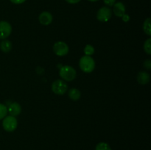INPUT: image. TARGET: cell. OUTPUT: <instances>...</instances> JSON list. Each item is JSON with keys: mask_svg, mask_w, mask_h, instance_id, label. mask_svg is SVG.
<instances>
[{"mask_svg": "<svg viewBox=\"0 0 151 150\" xmlns=\"http://www.w3.org/2000/svg\"><path fill=\"white\" fill-rule=\"evenodd\" d=\"M60 76L65 81L71 82L76 78L77 71L73 67L70 66H62L59 71Z\"/></svg>", "mask_w": 151, "mask_h": 150, "instance_id": "7a4b0ae2", "label": "cell"}, {"mask_svg": "<svg viewBox=\"0 0 151 150\" xmlns=\"http://www.w3.org/2000/svg\"><path fill=\"white\" fill-rule=\"evenodd\" d=\"M53 51L57 56L63 57L69 53V46L63 41H58L53 46Z\"/></svg>", "mask_w": 151, "mask_h": 150, "instance_id": "5b68a950", "label": "cell"}, {"mask_svg": "<svg viewBox=\"0 0 151 150\" xmlns=\"http://www.w3.org/2000/svg\"><path fill=\"white\" fill-rule=\"evenodd\" d=\"M7 112L10 113L12 116H17L22 113V107L20 104L17 102H13L9 104V107H7Z\"/></svg>", "mask_w": 151, "mask_h": 150, "instance_id": "9c48e42d", "label": "cell"}, {"mask_svg": "<svg viewBox=\"0 0 151 150\" xmlns=\"http://www.w3.org/2000/svg\"><path fill=\"white\" fill-rule=\"evenodd\" d=\"M95 150H111L110 146L106 142H100L97 144Z\"/></svg>", "mask_w": 151, "mask_h": 150, "instance_id": "9a60e30c", "label": "cell"}, {"mask_svg": "<svg viewBox=\"0 0 151 150\" xmlns=\"http://www.w3.org/2000/svg\"><path fill=\"white\" fill-rule=\"evenodd\" d=\"M144 50L147 54H151V38L146 40L144 44Z\"/></svg>", "mask_w": 151, "mask_h": 150, "instance_id": "ac0fdd59", "label": "cell"}, {"mask_svg": "<svg viewBox=\"0 0 151 150\" xmlns=\"http://www.w3.org/2000/svg\"><path fill=\"white\" fill-rule=\"evenodd\" d=\"M68 90V85L61 79L55 80L52 84V91L57 95H63Z\"/></svg>", "mask_w": 151, "mask_h": 150, "instance_id": "277c9868", "label": "cell"}, {"mask_svg": "<svg viewBox=\"0 0 151 150\" xmlns=\"http://www.w3.org/2000/svg\"><path fill=\"white\" fill-rule=\"evenodd\" d=\"M103 2L109 7H112L116 3V0H103Z\"/></svg>", "mask_w": 151, "mask_h": 150, "instance_id": "d6986e66", "label": "cell"}, {"mask_svg": "<svg viewBox=\"0 0 151 150\" xmlns=\"http://www.w3.org/2000/svg\"><path fill=\"white\" fill-rule=\"evenodd\" d=\"M68 95H69V97L70 98V99L73 100V101H78L81 98V93L78 89L73 88L69 90V93H68Z\"/></svg>", "mask_w": 151, "mask_h": 150, "instance_id": "4fadbf2b", "label": "cell"}, {"mask_svg": "<svg viewBox=\"0 0 151 150\" xmlns=\"http://www.w3.org/2000/svg\"><path fill=\"white\" fill-rule=\"evenodd\" d=\"M122 20H123L125 22H128V21L130 20L129 16H128V15H127V14H124L123 16L122 17Z\"/></svg>", "mask_w": 151, "mask_h": 150, "instance_id": "7402d4cb", "label": "cell"}, {"mask_svg": "<svg viewBox=\"0 0 151 150\" xmlns=\"http://www.w3.org/2000/svg\"><path fill=\"white\" fill-rule=\"evenodd\" d=\"M18 121L16 117L12 116H5L3 119L2 126L7 132H13L17 128Z\"/></svg>", "mask_w": 151, "mask_h": 150, "instance_id": "3957f363", "label": "cell"}, {"mask_svg": "<svg viewBox=\"0 0 151 150\" xmlns=\"http://www.w3.org/2000/svg\"><path fill=\"white\" fill-rule=\"evenodd\" d=\"M112 16V10L109 7H102L97 11V19L101 22H107Z\"/></svg>", "mask_w": 151, "mask_h": 150, "instance_id": "8992f818", "label": "cell"}, {"mask_svg": "<svg viewBox=\"0 0 151 150\" xmlns=\"http://www.w3.org/2000/svg\"><path fill=\"white\" fill-rule=\"evenodd\" d=\"M10 1H11L12 3H13V4H22V3L24 2L26 0H10Z\"/></svg>", "mask_w": 151, "mask_h": 150, "instance_id": "44dd1931", "label": "cell"}, {"mask_svg": "<svg viewBox=\"0 0 151 150\" xmlns=\"http://www.w3.org/2000/svg\"><path fill=\"white\" fill-rule=\"evenodd\" d=\"M84 54L86 56H91L94 54V48L90 44H87L84 48Z\"/></svg>", "mask_w": 151, "mask_h": 150, "instance_id": "2e32d148", "label": "cell"}, {"mask_svg": "<svg viewBox=\"0 0 151 150\" xmlns=\"http://www.w3.org/2000/svg\"><path fill=\"white\" fill-rule=\"evenodd\" d=\"M144 67L147 69V70H150L151 69V61L150 60H146L144 62Z\"/></svg>", "mask_w": 151, "mask_h": 150, "instance_id": "ffe728a7", "label": "cell"}, {"mask_svg": "<svg viewBox=\"0 0 151 150\" xmlns=\"http://www.w3.org/2000/svg\"><path fill=\"white\" fill-rule=\"evenodd\" d=\"M137 81L141 85H146L150 82V74L146 71H140L137 74Z\"/></svg>", "mask_w": 151, "mask_h": 150, "instance_id": "8fae6325", "label": "cell"}, {"mask_svg": "<svg viewBox=\"0 0 151 150\" xmlns=\"http://www.w3.org/2000/svg\"><path fill=\"white\" fill-rule=\"evenodd\" d=\"M150 22L151 19L150 18H147L145 21L144 24H143V30L147 34L148 36L151 35V26H150Z\"/></svg>", "mask_w": 151, "mask_h": 150, "instance_id": "5bb4252c", "label": "cell"}, {"mask_svg": "<svg viewBox=\"0 0 151 150\" xmlns=\"http://www.w3.org/2000/svg\"><path fill=\"white\" fill-rule=\"evenodd\" d=\"M38 20L42 25H49L52 21V16L50 12L44 11L39 15Z\"/></svg>", "mask_w": 151, "mask_h": 150, "instance_id": "ba28073f", "label": "cell"}, {"mask_svg": "<svg viewBox=\"0 0 151 150\" xmlns=\"http://www.w3.org/2000/svg\"><path fill=\"white\" fill-rule=\"evenodd\" d=\"M7 107L4 104L0 103V120L4 119L7 114Z\"/></svg>", "mask_w": 151, "mask_h": 150, "instance_id": "e0dca14e", "label": "cell"}, {"mask_svg": "<svg viewBox=\"0 0 151 150\" xmlns=\"http://www.w3.org/2000/svg\"><path fill=\"white\" fill-rule=\"evenodd\" d=\"M113 12L116 16L122 18L124 14H125V7L123 3L116 2L114 4Z\"/></svg>", "mask_w": 151, "mask_h": 150, "instance_id": "30bf717a", "label": "cell"}, {"mask_svg": "<svg viewBox=\"0 0 151 150\" xmlns=\"http://www.w3.org/2000/svg\"><path fill=\"white\" fill-rule=\"evenodd\" d=\"M66 1H67L68 3H69V4H77V3H78L79 1H81V0H66Z\"/></svg>", "mask_w": 151, "mask_h": 150, "instance_id": "603a6c76", "label": "cell"}, {"mask_svg": "<svg viewBox=\"0 0 151 150\" xmlns=\"http://www.w3.org/2000/svg\"><path fill=\"white\" fill-rule=\"evenodd\" d=\"M88 1H92V2H94V1H98V0H88Z\"/></svg>", "mask_w": 151, "mask_h": 150, "instance_id": "cb8c5ba5", "label": "cell"}, {"mask_svg": "<svg viewBox=\"0 0 151 150\" xmlns=\"http://www.w3.org/2000/svg\"><path fill=\"white\" fill-rule=\"evenodd\" d=\"M79 66L85 73H91L95 69V62L91 56H83L80 60Z\"/></svg>", "mask_w": 151, "mask_h": 150, "instance_id": "6da1fadb", "label": "cell"}, {"mask_svg": "<svg viewBox=\"0 0 151 150\" xmlns=\"http://www.w3.org/2000/svg\"><path fill=\"white\" fill-rule=\"evenodd\" d=\"M12 32V26L5 21H0V39L4 40L8 38Z\"/></svg>", "mask_w": 151, "mask_h": 150, "instance_id": "52a82bcc", "label": "cell"}, {"mask_svg": "<svg viewBox=\"0 0 151 150\" xmlns=\"http://www.w3.org/2000/svg\"><path fill=\"white\" fill-rule=\"evenodd\" d=\"M12 49V43L8 40H2L0 43V49L4 53L10 52Z\"/></svg>", "mask_w": 151, "mask_h": 150, "instance_id": "7c38bea8", "label": "cell"}]
</instances>
